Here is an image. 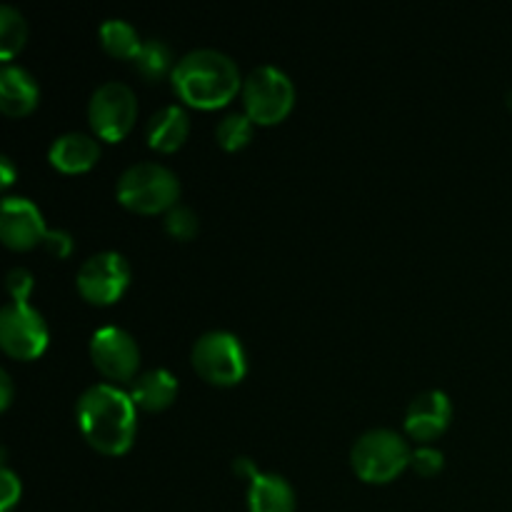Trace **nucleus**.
<instances>
[{"label":"nucleus","mask_w":512,"mask_h":512,"mask_svg":"<svg viewBox=\"0 0 512 512\" xmlns=\"http://www.w3.org/2000/svg\"><path fill=\"white\" fill-rule=\"evenodd\" d=\"M85 440L105 455H120L135 438V403L113 383H95L80 393L75 405Z\"/></svg>","instance_id":"nucleus-1"},{"label":"nucleus","mask_w":512,"mask_h":512,"mask_svg":"<svg viewBox=\"0 0 512 512\" xmlns=\"http://www.w3.org/2000/svg\"><path fill=\"white\" fill-rule=\"evenodd\" d=\"M173 88L180 98L195 108H218L225 105L240 88L238 63L218 48H193L170 73Z\"/></svg>","instance_id":"nucleus-2"},{"label":"nucleus","mask_w":512,"mask_h":512,"mask_svg":"<svg viewBox=\"0 0 512 512\" xmlns=\"http://www.w3.org/2000/svg\"><path fill=\"white\" fill-rule=\"evenodd\" d=\"M115 195L125 208L138 213H160L178 203L180 180L168 165L140 160L118 175Z\"/></svg>","instance_id":"nucleus-3"},{"label":"nucleus","mask_w":512,"mask_h":512,"mask_svg":"<svg viewBox=\"0 0 512 512\" xmlns=\"http://www.w3.org/2000/svg\"><path fill=\"white\" fill-rule=\"evenodd\" d=\"M410 445L398 430L370 428L355 438L350 463L355 473L368 483H388L405 465H410Z\"/></svg>","instance_id":"nucleus-4"},{"label":"nucleus","mask_w":512,"mask_h":512,"mask_svg":"<svg viewBox=\"0 0 512 512\" xmlns=\"http://www.w3.org/2000/svg\"><path fill=\"white\" fill-rule=\"evenodd\" d=\"M295 103V85L278 65H255L243 78V105L253 123H278Z\"/></svg>","instance_id":"nucleus-5"},{"label":"nucleus","mask_w":512,"mask_h":512,"mask_svg":"<svg viewBox=\"0 0 512 512\" xmlns=\"http://www.w3.org/2000/svg\"><path fill=\"white\" fill-rule=\"evenodd\" d=\"M195 370L213 385H235L248 370V358L240 338L230 330H205L190 350Z\"/></svg>","instance_id":"nucleus-6"},{"label":"nucleus","mask_w":512,"mask_h":512,"mask_svg":"<svg viewBox=\"0 0 512 512\" xmlns=\"http://www.w3.org/2000/svg\"><path fill=\"white\" fill-rule=\"evenodd\" d=\"M138 100L123 80H105L88 100V120L103 140H120L135 123Z\"/></svg>","instance_id":"nucleus-7"},{"label":"nucleus","mask_w":512,"mask_h":512,"mask_svg":"<svg viewBox=\"0 0 512 512\" xmlns=\"http://www.w3.org/2000/svg\"><path fill=\"white\" fill-rule=\"evenodd\" d=\"M0 345L8 355L30 360L48 345V323L28 300H10L0 308Z\"/></svg>","instance_id":"nucleus-8"},{"label":"nucleus","mask_w":512,"mask_h":512,"mask_svg":"<svg viewBox=\"0 0 512 512\" xmlns=\"http://www.w3.org/2000/svg\"><path fill=\"white\" fill-rule=\"evenodd\" d=\"M78 290L95 305H108L125 293L130 283V265L118 250H100L85 258L78 270Z\"/></svg>","instance_id":"nucleus-9"},{"label":"nucleus","mask_w":512,"mask_h":512,"mask_svg":"<svg viewBox=\"0 0 512 512\" xmlns=\"http://www.w3.org/2000/svg\"><path fill=\"white\" fill-rule=\"evenodd\" d=\"M90 358L105 378L130 380L138 370L140 348L125 328L103 325L90 338Z\"/></svg>","instance_id":"nucleus-10"},{"label":"nucleus","mask_w":512,"mask_h":512,"mask_svg":"<svg viewBox=\"0 0 512 512\" xmlns=\"http://www.w3.org/2000/svg\"><path fill=\"white\" fill-rule=\"evenodd\" d=\"M45 220L38 205L23 195H8L0 210V238L8 248L28 250L35 243H43Z\"/></svg>","instance_id":"nucleus-11"},{"label":"nucleus","mask_w":512,"mask_h":512,"mask_svg":"<svg viewBox=\"0 0 512 512\" xmlns=\"http://www.w3.org/2000/svg\"><path fill=\"white\" fill-rule=\"evenodd\" d=\"M450 415H453V405H450L448 393L435 388L423 390L410 400L405 410V430L415 440H430L448 428Z\"/></svg>","instance_id":"nucleus-12"},{"label":"nucleus","mask_w":512,"mask_h":512,"mask_svg":"<svg viewBox=\"0 0 512 512\" xmlns=\"http://www.w3.org/2000/svg\"><path fill=\"white\" fill-rule=\"evenodd\" d=\"M100 158V143L90 133L83 130H68L60 133L58 138L50 143L48 160L63 173H83V170L93 168L95 160Z\"/></svg>","instance_id":"nucleus-13"},{"label":"nucleus","mask_w":512,"mask_h":512,"mask_svg":"<svg viewBox=\"0 0 512 512\" xmlns=\"http://www.w3.org/2000/svg\"><path fill=\"white\" fill-rule=\"evenodd\" d=\"M38 80L23 65L5 63L0 68V110L5 115H25L38 105Z\"/></svg>","instance_id":"nucleus-14"},{"label":"nucleus","mask_w":512,"mask_h":512,"mask_svg":"<svg viewBox=\"0 0 512 512\" xmlns=\"http://www.w3.org/2000/svg\"><path fill=\"white\" fill-rule=\"evenodd\" d=\"M250 512H295V490L283 475L258 470L248 480Z\"/></svg>","instance_id":"nucleus-15"},{"label":"nucleus","mask_w":512,"mask_h":512,"mask_svg":"<svg viewBox=\"0 0 512 512\" xmlns=\"http://www.w3.org/2000/svg\"><path fill=\"white\" fill-rule=\"evenodd\" d=\"M188 133L190 118L183 105L178 103L163 105L160 110H155L150 115L148 125H145V138H148L150 148L163 150V153L178 150L185 143V138H188Z\"/></svg>","instance_id":"nucleus-16"},{"label":"nucleus","mask_w":512,"mask_h":512,"mask_svg":"<svg viewBox=\"0 0 512 512\" xmlns=\"http://www.w3.org/2000/svg\"><path fill=\"white\" fill-rule=\"evenodd\" d=\"M128 393L133 398L135 408L163 410L173 403L175 393H178V380L170 370L150 368L130 380Z\"/></svg>","instance_id":"nucleus-17"},{"label":"nucleus","mask_w":512,"mask_h":512,"mask_svg":"<svg viewBox=\"0 0 512 512\" xmlns=\"http://www.w3.org/2000/svg\"><path fill=\"white\" fill-rule=\"evenodd\" d=\"M98 35H100V43H103V48L108 50L110 55H115V58H133L135 60L140 45H143V40H140L135 25L128 23V20H123V18L103 20Z\"/></svg>","instance_id":"nucleus-18"},{"label":"nucleus","mask_w":512,"mask_h":512,"mask_svg":"<svg viewBox=\"0 0 512 512\" xmlns=\"http://www.w3.org/2000/svg\"><path fill=\"white\" fill-rule=\"evenodd\" d=\"M133 63L135 70L148 80H158L160 75H165L168 70L173 73L175 68L173 50H170V45L160 38H145Z\"/></svg>","instance_id":"nucleus-19"},{"label":"nucleus","mask_w":512,"mask_h":512,"mask_svg":"<svg viewBox=\"0 0 512 512\" xmlns=\"http://www.w3.org/2000/svg\"><path fill=\"white\" fill-rule=\"evenodd\" d=\"M28 38L25 15L13 3L0 5V58L10 60Z\"/></svg>","instance_id":"nucleus-20"},{"label":"nucleus","mask_w":512,"mask_h":512,"mask_svg":"<svg viewBox=\"0 0 512 512\" xmlns=\"http://www.w3.org/2000/svg\"><path fill=\"white\" fill-rule=\"evenodd\" d=\"M215 138H218V145L225 150H240L248 145V140L253 138V118L248 113H240V110H233V113H225L223 118L215 125Z\"/></svg>","instance_id":"nucleus-21"},{"label":"nucleus","mask_w":512,"mask_h":512,"mask_svg":"<svg viewBox=\"0 0 512 512\" xmlns=\"http://www.w3.org/2000/svg\"><path fill=\"white\" fill-rule=\"evenodd\" d=\"M163 225H165V230H168V233L173 235V238L190 240L195 233H198L200 218H198V213H195V210L190 208V205L180 203V200H178V203H175L173 208L165 210Z\"/></svg>","instance_id":"nucleus-22"},{"label":"nucleus","mask_w":512,"mask_h":512,"mask_svg":"<svg viewBox=\"0 0 512 512\" xmlns=\"http://www.w3.org/2000/svg\"><path fill=\"white\" fill-rule=\"evenodd\" d=\"M410 468L418 475H435L443 468V453L433 445H418V448L410 453Z\"/></svg>","instance_id":"nucleus-23"},{"label":"nucleus","mask_w":512,"mask_h":512,"mask_svg":"<svg viewBox=\"0 0 512 512\" xmlns=\"http://www.w3.org/2000/svg\"><path fill=\"white\" fill-rule=\"evenodd\" d=\"M20 493H23L20 478L15 475V470L3 465L0 468V512H10V508L20 500Z\"/></svg>","instance_id":"nucleus-24"},{"label":"nucleus","mask_w":512,"mask_h":512,"mask_svg":"<svg viewBox=\"0 0 512 512\" xmlns=\"http://www.w3.org/2000/svg\"><path fill=\"white\" fill-rule=\"evenodd\" d=\"M5 285H8L13 300H28L30 290H33V275H30L28 268H15L8 270V278H5Z\"/></svg>","instance_id":"nucleus-25"},{"label":"nucleus","mask_w":512,"mask_h":512,"mask_svg":"<svg viewBox=\"0 0 512 512\" xmlns=\"http://www.w3.org/2000/svg\"><path fill=\"white\" fill-rule=\"evenodd\" d=\"M43 245L50 253L58 255V258H65V255H70V250H73V235L63 228H48Z\"/></svg>","instance_id":"nucleus-26"},{"label":"nucleus","mask_w":512,"mask_h":512,"mask_svg":"<svg viewBox=\"0 0 512 512\" xmlns=\"http://www.w3.org/2000/svg\"><path fill=\"white\" fill-rule=\"evenodd\" d=\"M13 400V380H10L8 370H0V408H8Z\"/></svg>","instance_id":"nucleus-27"},{"label":"nucleus","mask_w":512,"mask_h":512,"mask_svg":"<svg viewBox=\"0 0 512 512\" xmlns=\"http://www.w3.org/2000/svg\"><path fill=\"white\" fill-rule=\"evenodd\" d=\"M233 468H235V473L245 475V478H248V480L253 478L255 473H258V468H255V463L248 458V455H240V458H235Z\"/></svg>","instance_id":"nucleus-28"},{"label":"nucleus","mask_w":512,"mask_h":512,"mask_svg":"<svg viewBox=\"0 0 512 512\" xmlns=\"http://www.w3.org/2000/svg\"><path fill=\"white\" fill-rule=\"evenodd\" d=\"M0 170H3V185L13 183L15 168H13V160H10L8 155H3V158H0Z\"/></svg>","instance_id":"nucleus-29"},{"label":"nucleus","mask_w":512,"mask_h":512,"mask_svg":"<svg viewBox=\"0 0 512 512\" xmlns=\"http://www.w3.org/2000/svg\"><path fill=\"white\" fill-rule=\"evenodd\" d=\"M508 105L512 108V88H510V93H508Z\"/></svg>","instance_id":"nucleus-30"}]
</instances>
